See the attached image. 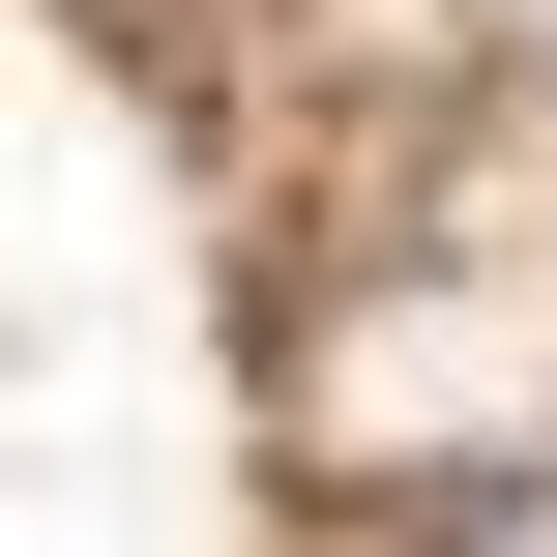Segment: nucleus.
Returning a JSON list of instances; mask_svg holds the SVG:
<instances>
[{
    "label": "nucleus",
    "instance_id": "obj_1",
    "mask_svg": "<svg viewBox=\"0 0 557 557\" xmlns=\"http://www.w3.org/2000/svg\"><path fill=\"white\" fill-rule=\"evenodd\" d=\"M441 557H557V499H470V529H441Z\"/></svg>",
    "mask_w": 557,
    "mask_h": 557
}]
</instances>
